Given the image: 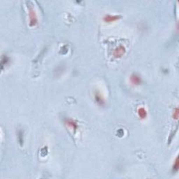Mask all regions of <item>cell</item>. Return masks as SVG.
<instances>
[{
    "label": "cell",
    "instance_id": "6da1fadb",
    "mask_svg": "<svg viewBox=\"0 0 179 179\" xmlns=\"http://www.w3.org/2000/svg\"><path fill=\"white\" fill-rule=\"evenodd\" d=\"M29 24L31 26H35L37 24V18L35 11L32 6H29Z\"/></svg>",
    "mask_w": 179,
    "mask_h": 179
},
{
    "label": "cell",
    "instance_id": "7a4b0ae2",
    "mask_svg": "<svg viewBox=\"0 0 179 179\" xmlns=\"http://www.w3.org/2000/svg\"><path fill=\"white\" fill-rule=\"evenodd\" d=\"M125 52L126 49L125 46H122V45H120V46H117L115 48L114 52H113V55L116 58H119V57H122L125 53Z\"/></svg>",
    "mask_w": 179,
    "mask_h": 179
},
{
    "label": "cell",
    "instance_id": "3957f363",
    "mask_svg": "<svg viewBox=\"0 0 179 179\" xmlns=\"http://www.w3.org/2000/svg\"><path fill=\"white\" fill-rule=\"evenodd\" d=\"M121 18V15H111V14H108L106 15L104 17V22H113L118 20V19H120Z\"/></svg>",
    "mask_w": 179,
    "mask_h": 179
},
{
    "label": "cell",
    "instance_id": "277c9868",
    "mask_svg": "<svg viewBox=\"0 0 179 179\" xmlns=\"http://www.w3.org/2000/svg\"><path fill=\"white\" fill-rule=\"evenodd\" d=\"M65 125L67 127H69V128H71L72 130L74 131H76V130L78 129V125L75 120H74L70 119V118H68V119H66L65 121Z\"/></svg>",
    "mask_w": 179,
    "mask_h": 179
},
{
    "label": "cell",
    "instance_id": "5b68a950",
    "mask_svg": "<svg viewBox=\"0 0 179 179\" xmlns=\"http://www.w3.org/2000/svg\"><path fill=\"white\" fill-rule=\"evenodd\" d=\"M130 82L132 83L134 86H139L141 83V79L138 74H133L130 76Z\"/></svg>",
    "mask_w": 179,
    "mask_h": 179
},
{
    "label": "cell",
    "instance_id": "8992f818",
    "mask_svg": "<svg viewBox=\"0 0 179 179\" xmlns=\"http://www.w3.org/2000/svg\"><path fill=\"white\" fill-rule=\"evenodd\" d=\"M137 114H138L139 117L141 119H145L147 117V111L146 110L145 108L143 107H139L137 110Z\"/></svg>",
    "mask_w": 179,
    "mask_h": 179
},
{
    "label": "cell",
    "instance_id": "52a82bcc",
    "mask_svg": "<svg viewBox=\"0 0 179 179\" xmlns=\"http://www.w3.org/2000/svg\"><path fill=\"white\" fill-rule=\"evenodd\" d=\"M95 101H96L97 103L98 104H100V106H103L104 104V97H102V95H101V93H100V92H97V93H95Z\"/></svg>",
    "mask_w": 179,
    "mask_h": 179
},
{
    "label": "cell",
    "instance_id": "ba28073f",
    "mask_svg": "<svg viewBox=\"0 0 179 179\" xmlns=\"http://www.w3.org/2000/svg\"><path fill=\"white\" fill-rule=\"evenodd\" d=\"M173 170L174 171H178V157L176 158L174 162H173Z\"/></svg>",
    "mask_w": 179,
    "mask_h": 179
},
{
    "label": "cell",
    "instance_id": "9c48e42d",
    "mask_svg": "<svg viewBox=\"0 0 179 179\" xmlns=\"http://www.w3.org/2000/svg\"><path fill=\"white\" fill-rule=\"evenodd\" d=\"M178 116H179L178 109V108H176L174 110H173V118L175 120H178Z\"/></svg>",
    "mask_w": 179,
    "mask_h": 179
}]
</instances>
